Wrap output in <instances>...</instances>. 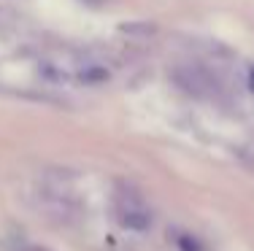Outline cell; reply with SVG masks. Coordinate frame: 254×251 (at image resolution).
Returning a JSON list of instances; mask_svg holds the SVG:
<instances>
[{"label":"cell","mask_w":254,"mask_h":251,"mask_svg":"<svg viewBox=\"0 0 254 251\" xmlns=\"http://www.w3.org/2000/svg\"><path fill=\"white\" fill-rule=\"evenodd\" d=\"M171 76L181 92L192 95V98H211L216 92V81L200 65H179V68H173Z\"/></svg>","instance_id":"1"},{"label":"cell","mask_w":254,"mask_h":251,"mask_svg":"<svg viewBox=\"0 0 254 251\" xmlns=\"http://www.w3.org/2000/svg\"><path fill=\"white\" fill-rule=\"evenodd\" d=\"M176 243H179V249H181V251H205V249H203V243L197 241V238H192V235H179V238H176Z\"/></svg>","instance_id":"4"},{"label":"cell","mask_w":254,"mask_h":251,"mask_svg":"<svg viewBox=\"0 0 254 251\" xmlns=\"http://www.w3.org/2000/svg\"><path fill=\"white\" fill-rule=\"evenodd\" d=\"M84 3H89V5H103V0H84Z\"/></svg>","instance_id":"6"},{"label":"cell","mask_w":254,"mask_h":251,"mask_svg":"<svg viewBox=\"0 0 254 251\" xmlns=\"http://www.w3.org/2000/svg\"><path fill=\"white\" fill-rule=\"evenodd\" d=\"M16 14L11 8H5V5H0V35H5V33H11V30L16 27Z\"/></svg>","instance_id":"3"},{"label":"cell","mask_w":254,"mask_h":251,"mask_svg":"<svg viewBox=\"0 0 254 251\" xmlns=\"http://www.w3.org/2000/svg\"><path fill=\"white\" fill-rule=\"evenodd\" d=\"M249 89H252V92H254V65H252V68H249Z\"/></svg>","instance_id":"5"},{"label":"cell","mask_w":254,"mask_h":251,"mask_svg":"<svg viewBox=\"0 0 254 251\" xmlns=\"http://www.w3.org/2000/svg\"><path fill=\"white\" fill-rule=\"evenodd\" d=\"M117 216H119V224L127 227V230H135V232H143L152 227V213L143 208V202L132 195H119L117 200Z\"/></svg>","instance_id":"2"}]
</instances>
